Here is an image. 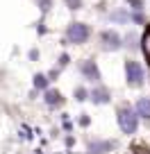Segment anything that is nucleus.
<instances>
[{
    "label": "nucleus",
    "instance_id": "2eb2a0df",
    "mask_svg": "<svg viewBox=\"0 0 150 154\" xmlns=\"http://www.w3.org/2000/svg\"><path fill=\"white\" fill-rule=\"evenodd\" d=\"M127 2L132 5V9H134V11H141V9H143V0H127Z\"/></svg>",
    "mask_w": 150,
    "mask_h": 154
},
{
    "label": "nucleus",
    "instance_id": "7ed1b4c3",
    "mask_svg": "<svg viewBox=\"0 0 150 154\" xmlns=\"http://www.w3.org/2000/svg\"><path fill=\"white\" fill-rule=\"evenodd\" d=\"M125 77L130 86H141L143 84V68H141L139 61L134 59H127L125 61Z\"/></svg>",
    "mask_w": 150,
    "mask_h": 154
},
{
    "label": "nucleus",
    "instance_id": "aec40b11",
    "mask_svg": "<svg viewBox=\"0 0 150 154\" xmlns=\"http://www.w3.org/2000/svg\"><path fill=\"white\" fill-rule=\"evenodd\" d=\"M68 63V54H62V57H59V66H66Z\"/></svg>",
    "mask_w": 150,
    "mask_h": 154
},
{
    "label": "nucleus",
    "instance_id": "dca6fc26",
    "mask_svg": "<svg viewBox=\"0 0 150 154\" xmlns=\"http://www.w3.org/2000/svg\"><path fill=\"white\" fill-rule=\"evenodd\" d=\"M66 5L71 7V9H80V7H82V0H66Z\"/></svg>",
    "mask_w": 150,
    "mask_h": 154
},
{
    "label": "nucleus",
    "instance_id": "39448f33",
    "mask_svg": "<svg viewBox=\"0 0 150 154\" xmlns=\"http://www.w3.org/2000/svg\"><path fill=\"white\" fill-rule=\"evenodd\" d=\"M116 147V140H102V138H93L87 145V154H109Z\"/></svg>",
    "mask_w": 150,
    "mask_h": 154
},
{
    "label": "nucleus",
    "instance_id": "9d476101",
    "mask_svg": "<svg viewBox=\"0 0 150 154\" xmlns=\"http://www.w3.org/2000/svg\"><path fill=\"white\" fill-rule=\"evenodd\" d=\"M141 50H143V54H145V59H148V63H150V25L145 27V32L141 34Z\"/></svg>",
    "mask_w": 150,
    "mask_h": 154
},
{
    "label": "nucleus",
    "instance_id": "a211bd4d",
    "mask_svg": "<svg viewBox=\"0 0 150 154\" xmlns=\"http://www.w3.org/2000/svg\"><path fill=\"white\" fill-rule=\"evenodd\" d=\"M50 2H53V0H39V7H41V11H43V14L50 9Z\"/></svg>",
    "mask_w": 150,
    "mask_h": 154
},
{
    "label": "nucleus",
    "instance_id": "f8f14e48",
    "mask_svg": "<svg viewBox=\"0 0 150 154\" xmlns=\"http://www.w3.org/2000/svg\"><path fill=\"white\" fill-rule=\"evenodd\" d=\"M114 23H127L130 20V14L127 11H123V9H116V11H111V16H109Z\"/></svg>",
    "mask_w": 150,
    "mask_h": 154
},
{
    "label": "nucleus",
    "instance_id": "1a4fd4ad",
    "mask_svg": "<svg viewBox=\"0 0 150 154\" xmlns=\"http://www.w3.org/2000/svg\"><path fill=\"white\" fill-rule=\"evenodd\" d=\"M134 111H136L139 118H143L145 122H150V97H141V100L136 102Z\"/></svg>",
    "mask_w": 150,
    "mask_h": 154
},
{
    "label": "nucleus",
    "instance_id": "0eeeda50",
    "mask_svg": "<svg viewBox=\"0 0 150 154\" xmlns=\"http://www.w3.org/2000/svg\"><path fill=\"white\" fill-rule=\"evenodd\" d=\"M89 100H91L93 104H107V102L111 100V93H109V88H105V86H96L89 93Z\"/></svg>",
    "mask_w": 150,
    "mask_h": 154
},
{
    "label": "nucleus",
    "instance_id": "f3484780",
    "mask_svg": "<svg viewBox=\"0 0 150 154\" xmlns=\"http://www.w3.org/2000/svg\"><path fill=\"white\" fill-rule=\"evenodd\" d=\"M130 20H134V23H143V14H141V11H134V14H130Z\"/></svg>",
    "mask_w": 150,
    "mask_h": 154
},
{
    "label": "nucleus",
    "instance_id": "f257e3e1",
    "mask_svg": "<svg viewBox=\"0 0 150 154\" xmlns=\"http://www.w3.org/2000/svg\"><path fill=\"white\" fill-rule=\"evenodd\" d=\"M116 120H118L121 131H123V134H127V136L136 134V129H139V116H136V111L132 109L130 104H121V106H118Z\"/></svg>",
    "mask_w": 150,
    "mask_h": 154
},
{
    "label": "nucleus",
    "instance_id": "f03ea898",
    "mask_svg": "<svg viewBox=\"0 0 150 154\" xmlns=\"http://www.w3.org/2000/svg\"><path fill=\"white\" fill-rule=\"evenodd\" d=\"M89 36H91V29H89L87 23H71L68 29H66V41L68 43L82 45V43H87Z\"/></svg>",
    "mask_w": 150,
    "mask_h": 154
},
{
    "label": "nucleus",
    "instance_id": "20e7f679",
    "mask_svg": "<svg viewBox=\"0 0 150 154\" xmlns=\"http://www.w3.org/2000/svg\"><path fill=\"white\" fill-rule=\"evenodd\" d=\"M100 41H102V50H118L123 45V38L118 32H114V29H105V32L100 34Z\"/></svg>",
    "mask_w": 150,
    "mask_h": 154
},
{
    "label": "nucleus",
    "instance_id": "412c9836",
    "mask_svg": "<svg viewBox=\"0 0 150 154\" xmlns=\"http://www.w3.org/2000/svg\"><path fill=\"white\" fill-rule=\"evenodd\" d=\"M30 59H32V61H34V59H39V50H30Z\"/></svg>",
    "mask_w": 150,
    "mask_h": 154
},
{
    "label": "nucleus",
    "instance_id": "9b49d317",
    "mask_svg": "<svg viewBox=\"0 0 150 154\" xmlns=\"http://www.w3.org/2000/svg\"><path fill=\"white\" fill-rule=\"evenodd\" d=\"M34 88L37 91H48V84H50V79H48V75H41V72H37L34 75Z\"/></svg>",
    "mask_w": 150,
    "mask_h": 154
},
{
    "label": "nucleus",
    "instance_id": "6e6552de",
    "mask_svg": "<svg viewBox=\"0 0 150 154\" xmlns=\"http://www.w3.org/2000/svg\"><path fill=\"white\" fill-rule=\"evenodd\" d=\"M43 102L48 106H62L64 104V97H62V93L57 91V88H48V91H46V95H43Z\"/></svg>",
    "mask_w": 150,
    "mask_h": 154
},
{
    "label": "nucleus",
    "instance_id": "423d86ee",
    "mask_svg": "<svg viewBox=\"0 0 150 154\" xmlns=\"http://www.w3.org/2000/svg\"><path fill=\"white\" fill-rule=\"evenodd\" d=\"M80 70H82V75L87 77L89 82H93V84H100L102 75H100V68H98V63H96V61H91V59L82 61V63H80Z\"/></svg>",
    "mask_w": 150,
    "mask_h": 154
},
{
    "label": "nucleus",
    "instance_id": "ddd939ff",
    "mask_svg": "<svg viewBox=\"0 0 150 154\" xmlns=\"http://www.w3.org/2000/svg\"><path fill=\"white\" fill-rule=\"evenodd\" d=\"M125 41H127V48H136V45H139L141 43V38H136V34L134 32H130V34H127V36H125Z\"/></svg>",
    "mask_w": 150,
    "mask_h": 154
},
{
    "label": "nucleus",
    "instance_id": "4468645a",
    "mask_svg": "<svg viewBox=\"0 0 150 154\" xmlns=\"http://www.w3.org/2000/svg\"><path fill=\"white\" fill-rule=\"evenodd\" d=\"M73 95H75V100H78V102H84V100H87V97H89V93H87V88L78 86V88H75V93H73Z\"/></svg>",
    "mask_w": 150,
    "mask_h": 154
},
{
    "label": "nucleus",
    "instance_id": "6ab92c4d",
    "mask_svg": "<svg viewBox=\"0 0 150 154\" xmlns=\"http://www.w3.org/2000/svg\"><path fill=\"white\" fill-rule=\"evenodd\" d=\"M89 122H91V118H89L87 113H80V125H82V127H89Z\"/></svg>",
    "mask_w": 150,
    "mask_h": 154
}]
</instances>
